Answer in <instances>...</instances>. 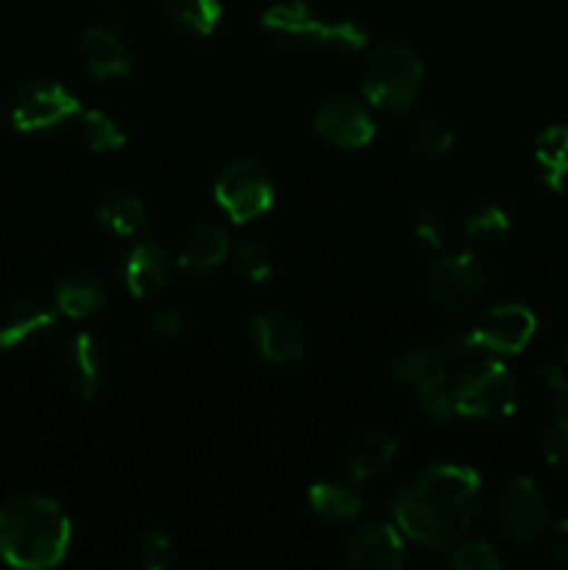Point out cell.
<instances>
[{
  "mask_svg": "<svg viewBox=\"0 0 568 570\" xmlns=\"http://www.w3.org/2000/svg\"><path fill=\"white\" fill-rule=\"evenodd\" d=\"M161 6L167 20L193 37H209L223 17L221 0H161Z\"/></svg>",
  "mask_w": 568,
  "mask_h": 570,
  "instance_id": "24",
  "label": "cell"
},
{
  "mask_svg": "<svg viewBox=\"0 0 568 570\" xmlns=\"http://www.w3.org/2000/svg\"><path fill=\"white\" fill-rule=\"evenodd\" d=\"M215 204L234 223H251L267 215L276 198L271 170L256 159H234L221 167L215 178Z\"/></svg>",
  "mask_w": 568,
  "mask_h": 570,
  "instance_id": "7",
  "label": "cell"
},
{
  "mask_svg": "<svg viewBox=\"0 0 568 570\" xmlns=\"http://www.w3.org/2000/svg\"><path fill=\"white\" fill-rule=\"evenodd\" d=\"M540 178H543L546 187L555 189V193H568V159H562L560 165L540 170Z\"/></svg>",
  "mask_w": 568,
  "mask_h": 570,
  "instance_id": "36",
  "label": "cell"
},
{
  "mask_svg": "<svg viewBox=\"0 0 568 570\" xmlns=\"http://www.w3.org/2000/svg\"><path fill=\"white\" fill-rule=\"evenodd\" d=\"M343 562L354 570H399L407 562L404 534L390 521H365L349 534Z\"/></svg>",
  "mask_w": 568,
  "mask_h": 570,
  "instance_id": "12",
  "label": "cell"
},
{
  "mask_svg": "<svg viewBox=\"0 0 568 570\" xmlns=\"http://www.w3.org/2000/svg\"><path fill=\"white\" fill-rule=\"evenodd\" d=\"M184 328H187V317L178 306H156L148 315V332L159 340L182 337Z\"/></svg>",
  "mask_w": 568,
  "mask_h": 570,
  "instance_id": "35",
  "label": "cell"
},
{
  "mask_svg": "<svg viewBox=\"0 0 568 570\" xmlns=\"http://www.w3.org/2000/svg\"><path fill=\"white\" fill-rule=\"evenodd\" d=\"M410 145L418 156H423V159H440V156H445L454 148V131H451L445 122L427 120L412 131Z\"/></svg>",
  "mask_w": 568,
  "mask_h": 570,
  "instance_id": "29",
  "label": "cell"
},
{
  "mask_svg": "<svg viewBox=\"0 0 568 570\" xmlns=\"http://www.w3.org/2000/svg\"><path fill=\"white\" fill-rule=\"evenodd\" d=\"M482 510V479L468 465H429L393 499V523L427 551L466 538Z\"/></svg>",
  "mask_w": 568,
  "mask_h": 570,
  "instance_id": "1",
  "label": "cell"
},
{
  "mask_svg": "<svg viewBox=\"0 0 568 570\" xmlns=\"http://www.w3.org/2000/svg\"><path fill=\"white\" fill-rule=\"evenodd\" d=\"M557 538L568 546V512L560 518V523H557Z\"/></svg>",
  "mask_w": 568,
  "mask_h": 570,
  "instance_id": "37",
  "label": "cell"
},
{
  "mask_svg": "<svg viewBox=\"0 0 568 570\" xmlns=\"http://www.w3.org/2000/svg\"><path fill=\"white\" fill-rule=\"evenodd\" d=\"M423 89V65L407 45H384L373 50L362 70V95L373 109H412Z\"/></svg>",
  "mask_w": 568,
  "mask_h": 570,
  "instance_id": "6",
  "label": "cell"
},
{
  "mask_svg": "<svg viewBox=\"0 0 568 570\" xmlns=\"http://www.w3.org/2000/svg\"><path fill=\"white\" fill-rule=\"evenodd\" d=\"M412 239L423 250L445 254V248H449V228H445L443 217L434 215V212H418L415 220H412Z\"/></svg>",
  "mask_w": 568,
  "mask_h": 570,
  "instance_id": "32",
  "label": "cell"
},
{
  "mask_svg": "<svg viewBox=\"0 0 568 570\" xmlns=\"http://www.w3.org/2000/svg\"><path fill=\"white\" fill-rule=\"evenodd\" d=\"M78 98L53 78L28 81L11 100V126L22 134H37L59 128L61 122L76 120Z\"/></svg>",
  "mask_w": 568,
  "mask_h": 570,
  "instance_id": "10",
  "label": "cell"
},
{
  "mask_svg": "<svg viewBox=\"0 0 568 570\" xmlns=\"http://www.w3.org/2000/svg\"><path fill=\"white\" fill-rule=\"evenodd\" d=\"M100 3H104L106 9H111V11H123V9H126L128 0H100Z\"/></svg>",
  "mask_w": 568,
  "mask_h": 570,
  "instance_id": "38",
  "label": "cell"
},
{
  "mask_svg": "<svg viewBox=\"0 0 568 570\" xmlns=\"http://www.w3.org/2000/svg\"><path fill=\"white\" fill-rule=\"evenodd\" d=\"M228 250H232L228 234L221 226L204 223V226L189 228L182 237L176 248V265L189 273H206L221 265V262H226Z\"/></svg>",
  "mask_w": 568,
  "mask_h": 570,
  "instance_id": "19",
  "label": "cell"
},
{
  "mask_svg": "<svg viewBox=\"0 0 568 570\" xmlns=\"http://www.w3.org/2000/svg\"><path fill=\"white\" fill-rule=\"evenodd\" d=\"M251 343L256 354L271 365L298 362L306 354V334L287 312H256L248 321Z\"/></svg>",
  "mask_w": 568,
  "mask_h": 570,
  "instance_id": "15",
  "label": "cell"
},
{
  "mask_svg": "<svg viewBox=\"0 0 568 570\" xmlns=\"http://www.w3.org/2000/svg\"><path fill=\"white\" fill-rule=\"evenodd\" d=\"M70 540V518L53 499L17 495L0 507V560L11 568L45 570L59 566Z\"/></svg>",
  "mask_w": 568,
  "mask_h": 570,
  "instance_id": "2",
  "label": "cell"
},
{
  "mask_svg": "<svg viewBox=\"0 0 568 570\" xmlns=\"http://www.w3.org/2000/svg\"><path fill=\"white\" fill-rule=\"evenodd\" d=\"M56 367H59V382L65 384L67 393L76 395L78 401H89L104 382V354H100L98 340L87 332L70 337L59 351Z\"/></svg>",
  "mask_w": 568,
  "mask_h": 570,
  "instance_id": "16",
  "label": "cell"
},
{
  "mask_svg": "<svg viewBox=\"0 0 568 570\" xmlns=\"http://www.w3.org/2000/svg\"><path fill=\"white\" fill-rule=\"evenodd\" d=\"M59 323L53 301L20 298L0 309V351H22L42 345Z\"/></svg>",
  "mask_w": 568,
  "mask_h": 570,
  "instance_id": "13",
  "label": "cell"
},
{
  "mask_svg": "<svg viewBox=\"0 0 568 570\" xmlns=\"http://www.w3.org/2000/svg\"><path fill=\"white\" fill-rule=\"evenodd\" d=\"M562 356H566V367H568V343H566V348H562Z\"/></svg>",
  "mask_w": 568,
  "mask_h": 570,
  "instance_id": "39",
  "label": "cell"
},
{
  "mask_svg": "<svg viewBox=\"0 0 568 570\" xmlns=\"http://www.w3.org/2000/svg\"><path fill=\"white\" fill-rule=\"evenodd\" d=\"M540 454L557 471L568 473V417L555 412L549 426L540 434Z\"/></svg>",
  "mask_w": 568,
  "mask_h": 570,
  "instance_id": "31",
  "label": "cell"
},
{
  "mask_svg": "<svg viewBox=\"0 0 568 570\" xmlns=\"http://www.w3.org/2000/svg\"><path fill=\"white\" fill-rule=\"evenodd\" d=\"M496 521L505 538L512 543H532L543 534L549 521V507L543 493L529 476H512L507 488L501 490L499 504H496Z\"/></svg>",
  "mask_w": 568,
  "mask_h": 570,
  "instance_id": "11",
  "label": "cell"
},
{
  "mask_svg": "<svg viewBox=\"0 0 568 570\" xmlns=\"http://www.w3.org/2000/svg\"><path fill=\"white\" fill-rule=\"evenodd\" d=\"M451 566L457 570H501L505 568V560L484 540H462V543H454Z\"/></svg>",
  "mask_w": 568,
  "mask_h": 570,
  "instance_id": "30",
  "label": "cell"
},
{
  "mask_svg": "<svg viewBox=\"0 0 568 570\" xmlns=\"http://www.w3.org/2000/svg\"><path fill=\"white\" fill-rule=\"evenodd\" d=\"M134 560L145 570H167L176 566V546L165 529H145L134 543Z\"/></svg>",
  "mask_w": 568,
  "mask_h": 570,
  "instance_id": "28",
  "label": "cell"
},
{
  "mask_svg": "<svg viewBox=\"0 0 568 570\" xmlns=\"http://www.w3.org/2000/svg\"><path fill=\"white\" fill-rule=\"evenodd\" d=\"M228 256H232L234 267H237L251 284H265L267 278L273 276L271 248H267L259 237H251V234L248 237H239L237 243H232Z\"/></svg>",
  "mask_w": 568,
  "mask_h": 570,
  "instance_id": "27",
  "label": "cell"
},
{
  "mask_svg": "<svg viewBox=\"0 0 568 570\" xmlns=\"http://www.w3.org/2000/svg\"><path fill=\"white\" fill-rule=\"evenodd\" d=\"M81 56L87 72L98 81H120L134 67L131 48L104 26H92L84 31Z\"/></svg>",
  "mask_w": 568,
  "mask_h": 570,
  "instance_id": "18",
  "label": "cell"
},
{
  "mask_svg": "<svg viewBox=\"0 0 568 570\" xmlns=\"http://www.w3.org/2000/svg\"><path fill=\"white\" fill-rule=\"evenodd\" d=\"M393 376L407 393L415 399L423 415L432 423H449L457 417L454 401H451V379L440 354L427 348L404 351L393 360Z\"/></svg>",
  "mask_w": 568,
  "mask_h": 570,
  "instance_id": "8",
  "label": "cell"
},
{
  "mask_svg": "<svg viewBox=\"0 0 568 570\" xmlns=\"http://www.w3.org/2000/svg\"><path fill=\"white\" fill-rule=\"evenodd\" d=\"M451 401L457 417L471 421H507L518 406V384L499 356H488L451 379Z\"/></svg>",
  "mask_w": 568,
  "mask_h": 570,
  "instance_id": "4",
  "label": "cell"
},
{
  "mask_svg": "<svg viewBox=\"0 0 568 570\" xmlns=\"http://www.w3.org/2000/svg\"><path fill=\"white\" fill-rule=\"evenodd\" d=\"M562 159H568V128L549 126L535 139V161H538V170L560 165Z\"/></svg>",
  "mask_w": 568,
  "mask_h": 570,
  "instance_id": "34",
  "label": "cell"
},
{
  "mask_svg": "<svg viewBox=\"0 0 568 570\" xmlns=\"http://www.w3.org/2000/svg\"><path fill=\"white\" fill-rule=\"evenodd\" d=\"M98 220L117 237H137L148 223V209L137 195L111 193L98 204Z\"/></svg>",
  "mask_w": 568,
  "mask_h": 570,
  "instance_id": "23",
  "label": "cell"
},
{
  "mask_svg": "<svg viewBox=\"0 0 568 570\" xmlns=\"http://www.w3.org/2000/svg\"><path fill=\"white\" fill-rule=\"evenodd\" d=\"M173 262L170 254L154 239H139L126 256H123V284L128 293L139 301H154L170 284Z\"/></svg>",
  "mask_w": 568,
  "mask_h": 570,
  "instance_id": "17",
  "label": "cell"
},
{
  "mask_svg": "<svg viewBox=\"0 0 568 570\" xmlns=\"http://www.w3.org/2000/svg\"><path fill=\"white\" fill-rule=\"evenodd\" d=\"M535 321L532 309H527L518 301H501V304L488 306L479 312L477 321L466 328V332L454 334L443 343L445 354H479L484 356H510L521 354L535 337Z\"/></svg>",
  "mask_w": 568,
  "mask_h": 570,
  "instance_id": "5",
  "label": "cell"
},
{
  "mask_svg": "<svg viewBox=\"0 0 568 570\" xmlns=\"http://www.w3.org/2000/svg\"><path fill=\"white\" fill-rule=\"evenodd\" d=\"M262 28L287 50L329 48L337 53H360L368 45L365 28L351 20H323L304 0L271 6L262 17Z\"/></svg>",
  "mask_w": 568,
  "mask_h": 570,
  "instance_id": "3",
  "label": "cell"
},
{
  "mask_svg": "<svg viewBox=\"0 0 568 570\" xmlns=\"http://www.w3.org/2000/svg\"><path fill=\"white\" fill-rule=\"evenodd\" d=\"M395 454H399V445H395V440L390 434H362L349 449V476L360 484L376 482L379 476H384L390 471Z\"/></svg>",
  "mask_w": 568,
  "mask_h": 570,
  "instance_id": "21",
  "label": "cell"
},
{
  "mask_svg": "<svg viewBox=\"0 0 568 570\" xmlns=\"http://www.w3.org/2000/svg\"><path fill=\"white\" fill-rule=\"evenodd\" d=\"M538 390L551 412H562L568 404V373L557 362H543L538 365Z\"/></svg>",
  "mask_w": 568,
  "mask_h": 570,
  "instance_id": "33",
  "label": "cell"
},
{
  "mask_svg": "<svg viewBox=\"0 0 568 570\" xmlns=\"http://www.w3.org/2000/svg\"><path fill=\"white\" fill-rule=\"evenodd\" d=\"M488 289V273L471 250L440 254L429 271V298L449 315H462L482 301Z\"/></svg>",
  "mask_w": 568,
  "mask_h": 570,
  "instance_id": "9",
  "label": "cell"
},
{
  "mask_svg": "<svg viewBox=\"0 0 568 570\" xmlns=\"http://www.w3.org/2000/svg\"><path fill=\"white\" fill-rule=\"evenodd\" d=\"M312 128L317 137L334 148H365L376 137L371 111L351 98H332L317 106L312 117Z\"/></svg>",
  "mask_w": 568,
  "mask_h": 570,
  "instance_id": "14",
  "label": "cell"
},
{
  "mask_svg": "<svg viewBox=\"0 0 568 570\" xmlns=\"http://www.w3.org/2000/svg\"><path fill=\"white\" fill-rule=\"evenodd\" d=\"M76 128L84 142L89 145V150H95V154H111V150H120L126 145V131L106 111L78 109Z\"/></svg>",
  "mask_w": 568,
  "mask_h": 570,
  "instance_id": "25",
  "label": "cell"
},
{
  "mask_svg": "<svg viewBox=\"0 0 568 570\" xmlns=\"http://www.w3.org/2000/svg\"><path fill=\"white\" fill-rule=\"evenodd\" d=\"M510 215H507L499 204L477 206V209L466 217V223H462V234H466L468 243L473 245L501 243V239L510 234Z\"/></svg>",
  "mask_w": 568,
  "mask_h": 570,
  "instance_id": "26",
  "label": "cell"
},
{
  "mask_svg": "<svg viewBox=\"0 0 568 570\" xmlns=\"http://www.w3.org/2000/svg\"><path fill=\"white\" fill-rule=\"evenodd\" d=\"M106 293L104 284L92 276H70L61 278L53 289V304L61 315L72 317V321H84V317H92L95 312H100L106 306Z\"/></svg>",
  "mask_w": 568,
  "mask_h": 570,
  "instance_id": "22",
  "label": "cell"
},
{
  "mask_svg": "<svg viewBox=\"0 0 568 570\" xmlns=\"http://www.w3.org/2000/svg\"><path fill=\"white\" fill-rule=\"evenodd\" d=\"M312 512L329 523H345L360 515L362 499L360 490L345 476H323L306 493Z\"/></svg>",
  "mask_w": 568,
  "mask_h": 570,
  "instance_id": "20",
  "label": "cell"
}]
</instances>
